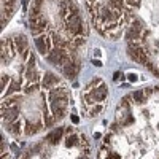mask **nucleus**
Instances as JSON below:
<instances>
[{"mask_svg": "<svg viewBox=\"0 0 159 159\" xmlns=\"http://www.w3.org/2000/svg\"><path fill=\"white\" fill-rule=\"evenodd\" d=\"M62 137H64V127H59V129H56V130H52L51 134L46 137V140H48L51 145H57V143L62 140Z\"/></svg>", "mask_w": 159, "mask_h": 159, "instance_id": "nucleus-2", "label": "nucleus"}, {"mask_svg": "<svg viewBox=\"0 0 159 159\" xmlns=\"http://www.w3.org/2000/svg\"><path fill=\"white\" fill-rule=\"evenodd\" d=\"M7 127V130L10 132L11 135H21V134H24V124L19 121H13V123H10V124H7L5 126Z\"/></svg>", "mask_w": 159, "mask_h": 159, "instance_id": "nucleus-1", "label": "nucleus"}, {"mask_svg": "<svg viewBox=\"0 0 159 159\" xmlns=\"http://www.w3.org/2000/svg\"><path fill=\"white\" fill-rule=\"evenodd\" d=\"M127 80H130V81H135L137 76H135V75H129V76H127Z\"/></svg>", "mask_w": 159, "mask_h": 159, "instance_id": "nucleus-3", "label": "nucleus"}]
</instances>
